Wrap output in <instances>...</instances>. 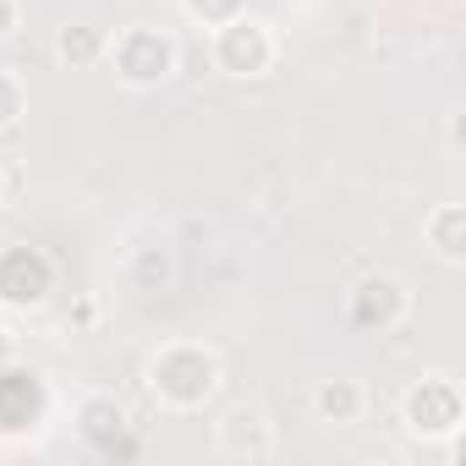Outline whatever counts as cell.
I'll use <instances>...</instances> for the list:
<instances>
[{
	"label": "cell",
	"instance_id": "8992f818",
	"mask_svg": "<svg viewBox=\"0 0 466 466\" xmlns=\"http://www.w3.org/2000/svg\"><path fill=\"white\" fill-rule=\"evenodd\" d=\"M77 433L99 455H137V444L127 439V411L116 395H83L77 400Z\"/></svg>",
	"mask_w": 466,
	"mask_h": 466
},
{
	"label": "cell",
	"instance_id": "9c48e42d",
	"mask_svg": "<svg viewBox=\"0 0 466 466\" xmlns=\"http://www.w3.org/2000/svg\"><path fill=\"white\" fill-rule=\"evenodd\" d=\"M219 450H225V455H237V461H264V455L275 450V433H269L264 411L237 406V411L219 422Z\"/></svg>",
	"mask_w": 466,
	"mask_h": 466
},
{
	"label": "cell",
	"instance_id": "8fae6325",
	"mask_svg": "<svg viewBox=\"0 0 466 466\" xmlns=\"http://www.w3.org/2000/svg\"><path fill=\"white\" fill-rule=\"evenodd\" d=\"M313 411L324 422H357L362 417V384L357 379H324L313 390Z\"/></svg>",
	"mask_w": 466,
	"mask_h": 466
},
{
	"label": "cell",
	"instance_id": "7c38bea8",
	"mask_svg": "<svg viewBox=\"0 0 466 466\" xmlns=\"http://www.w3.org/2000/svg\"><path fill=\"white\" fill-rule=\"evenodd\" d=\"M428 242L439 248V258H466V208L461 203H444L428 219Z\"/></svg>",
	"mask_w": 466,
	"mask_h": 466
},
{
	"label": "cell",
	"instance_id": "3957f363",
	"mask_svg": "<svg viewBox=\"0 0 466 466\" xmlns=\"http://www.w3.org/2000/svg\"><path fill=\"white\" fill-rule=\"evenodd\" d=\"M214 66L230 72V77H264L275 66V34L269 23L237 12V17H225L219 34H214Z\"/></svg>",
	"mask_w": 466,
	"mask_h": 466
},
{
	"label": "cell",
	"instance_id": "4fadbf2b",
	"mask_svg": "<svg viewBox=\"0 0 466 466\" xmlns=\"http://www.w3.org/2000/svg\"><path fill=\"white\" fill-rule=\"evenodd\" d=\"M170 275H176V258H170V248H137V253H132V286H143V291H159Z\"/></svg>",
	"mask_w": 466,
	"mask_h": 466
},
{
	"label": "cell",
	"instance_id": "2e32d148",
	"mask_svg": "<svg viewBox=\"0 0 466 466\" xmlns=\"http://www.w3.org/2000/svg\"><path fill=\"white\" fill-rule=\"evenodd\" d=\"M17 28V0H0V39Z\"/></svg>",
	"mask_w": 466,
	"mask_h": 466
},
{
	"label": "cell",
	"instance_id": "e0dca14e",
	"mask_svg": "<svg viewBox=\"0 0 466 466\" xmlns=\"http://www.w3.org/2000/svg\"><path fill=\"white\" fill-rule=\"evenodd\" d=\"M6 362H12V335L0 329V368H6Z\"/></svg>",
	"mask_w": 466,
	"mask_h": 466
},
{
	"label": "cell",
	"instance_id": "277c9868",
	"mask_svg": "<svg viewBox=\"0 0 466 466\" xmlns=\"http://www.w3.org/2000/svg\"><path fill=\"white\" fill-rule=\"evenodd\" d=\"M105 56L116 66V77L132 83V88H154V83H165L176 72V45L159 28H127V34H116V45Z\"/></svg>",
	"mask_w": 466,
	"mask_h": 466
},
{
	"label": "cell",
	"instance_id": "52a82bcc",
	"mask_svg": "<svg viewBox=\"0 0 466 466\" xmlns=\"http://www.w3.org/2000/svg\"><path fill=\"white\" fill-rule=\"evenodd\" d=\"M351 324L357 329H373V335H384V329H395L400 319H406V286L395 280V275H368L357 291H351Z\"/></svg>",
	"mask_w": 466,
	"mask_h": 466
},
{
	"label": "cell",
	"instance_id": "30bf717a",
	"mask_svg": "<svg viewBox=\"0 0 466 466\" xmlns=\"http://www.w3.org/2000/svg\"><path fill=\"white\" fill-rule=\"evenodd\" d=\"M105 50H110V39H105L94 23H72V28L56 34V56H61V66H72V72L105 61Z\"/></svg>",
	"mask_w": 466,
	"mask_h": 466
},
{
	"label": "cell",
	"instance_id": "7a4b0ae2",
	"mask_svg": "<svg viewBox=\"0 0 466 466\" xmlns=\"http://www.w3.org/2000/svg\"><path fill=\"white\" fill-rule=\"evenodd\" d=\"M400 422H406L411 439H455L461 422H466V400L450 379H422V384L406 390Z\"/></svg>",
	"mask_w": 466,
	"mask_h": 466
},
{
	"label": "cell",
	"instance_id": "5bb4252c",
	"mask_svg": "<svg viewBox=\"0 0 466 466\" xmlns=\"http://www.w3.org/2000/svg\"><path fill=\"white\" fill-rule=\"evenodd\" d=\"M23 110H28V94H23V83H17L12 72H0V132H12V127L23 121Z\"/></svg>",
	"mask_w": 466,
	"mask_h": 466
},
{
	"label": "cell",
	"instance_id": "ac0fdd59",
	"mask_svg": "<svg viewBox=\"0 0 466 466\" xmlns=\"http://www.w3.org/2000/svg\"><path fill=\"white\" fill-rule=\"evenodd\" d=\"M0 192H6V176H0Z\"/></svg>",
	"mask_w": 466,
	"mask_h": 466
},
{
	"label": "cell",
	"instance_id": "6da1fadb",
	"mask_svg": "<svg viewBox=\"0 0 466 466\" xmlns=\"http://www.w3.org/2000/svg\"><path fill=\"white\" fill-rule=\"evenodd\" d=\"M148 390L176 406V411H192L203 406L214 390H219V357L208 346H192V340H176L165 346L154 362H148Z\"/></svg>",
	"mask_w": 466,
	"mask_h": 466
},
{
	"label": "cell",
	"instance_id": "ba28073f",
	"mask_svg": "<svg viewBox=\"0 0 466 466\" xmlns=\"http://www.w3.org/2000/svg\"><path fill=\"white\" fill-rule=\"evenodd\" d=\"M45 417V384L28 368H0V433H28Z\"/></svg>",
	"mask_w": 466,
	"mask_h": 466
},
{
	"label": "cell",
	"instance_id": "9a60e30c",
	"mask_svg": "<svg viewBox=\"0 0 466 466\" xmlns=\"http://www.w3.org/2000/svg\"><path fill=\"white\" fill-rule=\"evenodd\" d=\"M187 12L208 17V23H225V17H237V0H187Z\"/></svg>",
	"mask_w": 466,
	"mask_h": 466
},
{
	"label": "cell",
	"instance_id": "5b68a950",
	"mask_svg": "<svg viewBox=\"0 0 466 466\" xmlns=\"http://www.w3.org/2000/svg\"><path fill=\"white\" fill-rule=\"evenodd\" d=\"M56 291V264L39 248H6L0 253V308H39Z\"/></svg>",
	"mask_w": 466,
	"mask_h": 466
}]
</instances>
